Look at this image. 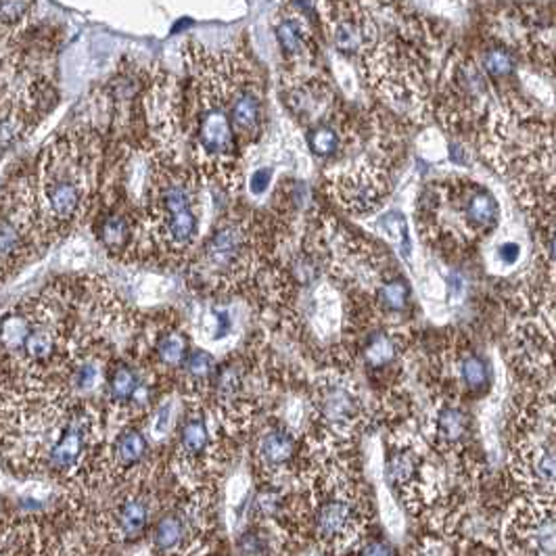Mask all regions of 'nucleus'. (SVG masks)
Masks as SVG:
<instances>
[{"instance_id": "obj_1", "label": "nucleus", "mask_w": 556, "mask_h": 556, "mask_svg": "<svg viewBox=\"0 0 556 556\" xmlns=\"http://www.w3.org/2000/svg\"><path fill=\"white\" fill-rule=\"evenodd\" d=\"M151 205L153 226L169 250H187L195 243L199 216L189 182L178 176H166V180L157 182Z\"/></svg>"}, {"instance_id": "obj_2", "label": "nucleus", "mask_w": 556, "mask_h": 556, "mask_svg": "<svg viewBox=\"0 0 556 556\" xmlns=\"http://www.w3.org/2000/svg\"><path fill=\"white\" fill-rule=\"evenodd\" d=\"M76 162V155L65 149H56L51 166L45 167L42 193L49 216L59 224L76 220L86 199V172L83 164Z\"/></svg>"}, {"instance_id": "obj_3", "label": "nucleus", "mask_w": 556, "mask_h": 556, "mask_svg": "<svg viewBox=\"0 0 556 556\" xmlns=\"http://www.w3.org/2000/svg\"><path fill=\"white\" fill-rule=\"evenodd\" d=\"M517 556H556V504L526 502L510 523Z\"/></svg>"}, {"instance_id": "obj_4", "label": "nucleus", "mask_w": 556, "mask_h": 556, "mask_svg": "<svg viewBox=\"0 0 556 556\" xmlns=\"http://www.w3.org/2000/svg\"><path fill=\"white\" fill-rule=\"evenodd\" d=\"M250 262L248 228L239 223L218 226L203 248V266L210 275L230 280Z\"/></svg>"}, {"instance_id": "obj_5", "label": "nucleus", "mask_w": 556, "mask_h": 556, "mask_svg": "<svg viewBox=\"0 0 556 556\" xmlns=\"http://www.w3.org/2000/svg\"><path fill=\"white\" fill-rule=\"evenodd\" d=\"M515 473L531 490L556 492V433L523 445Z\"/></svg>"}, {"instance_id": "obj_6", "label": "nucleus", "mask_w": 556, "mask_h": 556, "mask_svg": "<svg viewBox=\"0 0 556 556\" xmlns=\"http://www.w3.org/2000/svg\"><path fill=\"white\" fill-rule=\"evenodd\" d=\"M316 413L327 427L345 431L361 418V400L343 383H323L316 393Z\"/></svg>"}, {"instance_id": "obj_7", "label": "nucleus", "mask_w": 556, "mask_h": 556, "mask_svg": "<svg viewBox=\"0 0 556 556\" xmlns=\"http://www.w3.org/2000/svg\"><path fill=\"white\" fill-rule=\"evenodd\" d=\"M90 420L83 413L74 415L61 429L55 444L49 450V467L56 473L74 471L83 460L86 442H88Z\"/></svg>"}, {"instance_id": "obj_8", "label": "nucleus", "mask_w": 556, "mask_h": 556, "mask_svg": "<svg viewBox=\"0 0 556 556\" xmlns=\"http://www.w3.org/2000/svg\"><path fill=\"white\" fill-rule=\"evenodd\" d=\"M356 521H358L356 504L345 496H333L318 506L314 517V529L323 542L333 544L350 538V533L356 528Z\"/></svg>"}, {"instance_id": "obj_9", "label": "nucleus", "mask_w": 556, "mask_h": 556, "mask_svg": "<svg viewBox=\"0 0 556 556\" xmlns=\"http://www.w3.org/2000/svg\"><path fill=\"white\" fill-rule=\"evenodd\" d=\"M230 119L235 126L237 135H257L262 128V97L260 92L251 86H239L237 90L230 92V103H228Z\"/></svg>"}, {"instance_id": "obj_10", "label": "nucleus", "mask_w": 556, "mask_h": 556, "mask_svg": "<svg viewBox=\"0 0 556 556\" xmlns=\"http://www.w3.org/2000/svg\"><path fill=\"white\" fill-rule=\"evenodd\" d=\"M108 393L115 406L144 404L149 400V388L140 379L139 370L126 362H117L110 368Z\"/></svg>"}, {"instance_id": "obj_11", "label": "nucleus", "mask_w": 556, "mask_h": 556, "mask_svg": "<svg viewBox=\"0 0 556 556\" xmlns=\"http://www.w3.org/2000/svg\"><path fill=\"white\" fill-rule=\"evenodd\" d=\"M257 454L266 469L280 471L293 463V458L298 454V442H295L293 433H289L282 427H275L262 435Z\"/></svg>"}, {"instance_id": "obj_12", "label": "nucleus", "mask_w": 556, "mask_h": 556, "mask_svg": "<svg viewBox=\"0 0 556 556\" xmlns=\"http://www.w3.org/2000/svg\"><path fill=\"white\" fill-rule=\"evenodd\" d=\"M463 214H465V220L473 230H488V228H492L494 224L498 223L501 210H498V203H496L492 193H488L481 187H473L467 193L465 205H463Z\"/></svg>"}, {"instance_id": "obj_13", "label": "nucleus", "mask_w": 556, "mask_h": 556, "mask_svg": "<svg viewBox=\"0 0 556 556\" xmlns=\"http://www.w3.org/2000/svg\"><path fill=\"white\" fill-rule=\"evenodd\" d=\"M368 29L370 28H368L366 20H361L356 15H343L339 20H334V47L341 53H348V55L361 53L370 42V31Z\"/></svg>"}, {"instance_id": "obj_14", "label": "nucleus", "mask_w": 556, "mask_h": 556, "mask_svg": "<svg viewBox=\"0 0 556 556\" xmlns=\"http://www.w3.org/2000/svg\"><path fill=\"white\" fill-rule=\"evenodd\" d=\"M178 445L180 454L187 458H203L212 445V435L207 429V422L201 415H191L185 418L178 433Z\"/></svg>"}, {"instance_id": "obj_15", "label": "nucleus", "mask_w": 556, "mask_h": 556, "mask_svg": "<svg viewBox=\"0 0 556 556\" xmlns=\"http://www.w3.org/2000/svg\"><path fill=\"white\" fill-rule=\"evenodd\" d=\"M362 358L370 370H383L397 358V343L386 331H372L364 339Z\"/></svg>"}, {"instance_id": "obj_16", "label": "nucleus", "mask_w": 556, "mask_h": 556, "mask_svg": "<svg viewBox=\"0 0 556 556\" xmlns=\"http://www.w3.org/2000/svg\"><path fill=\"white\" fill-rule=\"evenodd\" d=\"M185 538H187V521L178 513H169L166 517H162L153 529V544L164 555L180 551L185 544Z\"/></svg>"}, {"instance_id": "obj_17", "label": "nucleus", "mask_w": 556, "mask_h": 556, "mask_svg": "<svg viewBox=\"0 0 556 556\" xmlns=\"http://www.w3.org/2000/svg\"><path fill=\"white\" fill-rule=\"evenodd\" d=\"M149 523V506L140 498H128L115 513V526L126 540H137Z\"/></svg>"}, {"instance_id": "obj_18", "label": "nucleus", "mask_w": 556, "mask_h": 556, "mask_svg": "<svg viewBox=\"0 0 556 556\" xmlns=\"http://www.w3.org/2000/svg\"><path fill=\"white\" fill-rule=\"evenodd\" d=\"M149 454V442L139 429H124L113 442V456L122 467H137Z\"/></svg>"}, {"instance_id": "obj_19", "label": "nucleus", "mask_w": 556, "mask_h": 556, "mask_svg": "<svg viewBox=\"0 0 556 556\" xmlns=\"http://www.w3.org/2000/svg\"><path fill=\"white\" fill-rule=\"evenodd\" d=\"M155 354L162 366L182 368L187 358L191 356L187 334L178 329H169L166 333L160 334V339L155 341Z\"/></svg>"}, {"instance_id": "obj_20", "label": "nucleus", "mask_w": 556, "mask_h": 556, "mask_svg": "<svg viewBox=\"0 0 556 556\" xmlns=\"http://www.w3.org/2000/svg\"><path fill=\"white\" fill-rule=\"evenodd\" d=\"M377 304L383 314L388 316H400L410 306V285L404 278H388L377 289Z\"/></svg>"}, {"instance_id": "obj_21", "label": "nucleus", "mask_w": 556, "mask_h": 556, "mask_svg": "<svg viewBox=\"0 0 556 556\" xmlns=\"http://www.w3.org/2000/svg\"><path fill=\"white\" fill-rule=\"evenodd\" d=\"M99 239L110 251H124L132 243V224L122 214H110L101 220Z\"/></svg>"}, {"instance_id": "obj_22", "label": "nucleus", "mask_w": 556, "mask_h": 556, "mask_svg": "<svg viewBox=\"0 0 556 556\" xmlns=\"http://www.w3.org/2000/svg\"><path fill=\"white\" fill-rule=\"evenodd\" d=\"M469 429V418L456 408V406H444L435 417V433L444 444H458Z\"/></svg>"}, {"instance_id": "obj_23", "label": "nucleus", "mask_w": 556, "mask_h": 556, "mask_svg": "<svg viewBox=\"0 0 556 556\" xmlns=\"http://www.w3.org/2000/svg\"><path fill=\"white\" fill-rule=\"evenodd\" d=\"M280 51L287 56H300L307 47V31L298 17H282L277 26Z\"/></svg>"}, {"instance_id": "obj_24", "label": "nucleus", "mask_w": 556, "mask_h": 556, "mask_svg": "<svg viewBox=\"0 0 556 556\" xmlns=\"http://www.w3.org/2000/svg\"><path fill=\"white\" fill-rule=\"evenodd\" d=\"M182 372L187 377V383H191L195 388H203V386H212V381L218 372V364L214 361V356L207 354L205 350H193L182 366Z\"/></svg>"}, {"instance_id": "obj_25", "label": "nucleus", "mask_w": 556, "mask_h": 556, "mask_svg": "<svg viewBox=\"0 0 556 556\" xmlns=\"http://www.w3.org/2000/svg\"><path fill=\"white\" fill-rule=\"evenodd\" d=\"M458 377L463 386L469 391H481L490 383V368L488 362L483 361L479 354H467L458 362Z\"/></svg>"}, {"instance_id": "obj_26", "label": "nucleus", "mask_w": 556, "mask_h": 556, "mask_svg": "<svg viewBox=\"0 0 556 556\" xmlns=\"http://www.w3.org/2000/svg\"><path fill=\"white\" fill-rule=\"evenodd\" d=\"M417 467V456L410 450H397L388 460V481L393 488H404L415 479Z\"/></svg>"}, {"instance_id": "obj_27", "label": "nucleus", "mask_w": 556, "mask_h": 556, "mask_svg": "<svg viewBox=\"0 0 556 556\" xmlns=\"http://www.w3.org/2000/svg\"><path fill=\"white\" fill-rule=\"evenodd\" d=\"M307 144L316 157H331L341 144V137L331 124H316L307 132Z\"/></svg>"}, {"instance_id": "obj_28", "label": "nucleus", "mask_w": 556, "mask_h": 556, "mask_svg": "<svg viewBox=\"0 0 556 556\" xmlns=\"http://www.w3.org/2000/svg\"><path fill=\"white\" fill-rule=\"evenodd\" d=\"M515 67H517L515 56L510 55L506 49H492L483 56V70L492 78H506L515 72Z\"/></svg>"}, {"instance_id": "obj_29", "label": "nucleus", "mask_w": 556, "mask_h": 556, "mask_svg": "<svg viewBox=\"0 0 556 556\" xmlns=\"http://www.w3.org/2000/svg\"><path fill=\"white\" fill-rule=\"evenodd\" d=\"M239 553L241 556H264L266 542L257 531H248L239 540Z\"/></svg>"}, {"instance_id": "obj_30", "label": "nucleus", "mask_w": 556, "mask_h": 556, "mask_svg": "<svg viewBox=\"0 0 556 556\" xmlns=\"http://www.w3.org/2000/svg\"><path fill=\"white\" fill-rule=\"evenodd\" d=\"M270 178H273V169L270 167H260L251 174L250 189L253 195H262L266 193L268 185H270Z\"/></svg>"}, {"instance_id": "obj_31", "label": "nucleus", "mask_w": 556, "mask_h": 556, "mask_svg": "<svg viewBox=\"0 0 556 556\" xmlns=\"http://www.w3.org/2000/svg\"><path fill=\"white\" fill-rule=\"evenodd\" d=\"M361 556H395L393 548L383 540H372L362 548Z\"/></svg>"}, {"instance_id": "obj_32", "label": "nucleus", "mask_w": 556, "mask_h": 556, "mask_svg": "<svg viewBox=\"0 0 556 556\" xmlns=\"http://www.w3.org/2000/svg\"><path fill=\"white\" fill-rule=\"evenodd\" d=\"M498 255H501V260L504 264L513 266V264H517V260H519V255H521V248H519L517 243H504L501 250H498Z\"/></svg>"}, {"instance_id": "obj_33", "label": "nucleus", "mask_w": 556, "mask_h": 556, "mask_svg": "<svg viewBox=\"0 0 556 556\" xmlns=\"http://www.w3.org/2000/svg\"><path fill=\"white\" fill-rule=\"evenodd\" d=\"M548 255H551V262L556 264V235H553L548 241Z\"/></svg>"}]
</instances>
